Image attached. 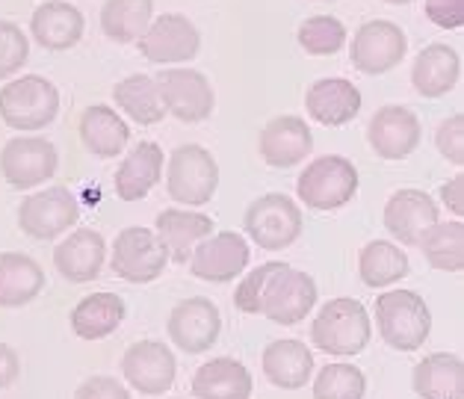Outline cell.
<instances>
[{"label": "cell", "mask_w": 464, "mask_h": 399, "mask_svg": "<svg viewBox=\"0 0 464 399\" xmlns=\"http://www.w3.org/2000/svg\"><path fill=\"white\" fill-rule=\"evenodd\" d=\"M372 337L370 314L358 299H332L320 307V314L311 323V344L325 355L353 358L364 352Z\"/></svg>", "instance_id": "6da1fadb"}, {"label": "cell", "mask_w": 464, "mask_h": 399, "mask_svg": "<svg viewBox=\"0 0 464 399\" xmlns=\"http://www.w3.org/2000/svg\"><path fill=\"white\" fill-rule=\"evenodd\" d=\"M376 323L382 340L396 352H417L432 332V311L420 293L388 290L376 299Z\"/></svg>", "instance_id": "7a4b0ae2"}, {"label": "cell", "mask_w": 464, "mask_h": 399, "mask_svg": "<svg viewBox=\"0 0 464 399\" xmlns=\"http://www.w3.org/2000/svg\"><path fill=\"white\" fill-rule=\"evenodd\" d=\"M60 116V92L48 77L24 74L0 89V119L21 133L44 131Z\"/></svg>", "instance_id": "3957f363"}, {"label": "cell", "mask_w": 464, "mask_h": 399, "mask_svg": "<svg viewBox=\"0 0 464 399\" xmlns=\"http://www.w3.org/2000/svg\"><path fill=\"white\" fill-rule=\"evenodd\" d=\"M296 196L311 210H341L358 196V169L349 157L325 154L302 169Z\"/></svg>", "instance_id": "277c9868"}, {"label": "cell", "mask_w": 464, "mask_h": 399, "mask_svg": "<svg viewBox=\"0 0 464 399\" xmlns=\"http://www.w3.org/2000/svg\"><path fill=\"white\" fill-rule=\"evenodd\" d=\"M316 299H320V290H316V281L308 272L276 260L264 290H260L257 314H264L276 326H296L302 319H308Z\"/></svg>", "instance_id": "5b68a950"}, {"label": "cell", "mask_w": 464, "mask_h": 399, "mask_svg": "<svg viewBox=\"0 0 464 399\" xmlns=\"http://www.w3.org/2000/svg\"><path fill=\"white\" fill-rule=\"evenodd\" d=\"M169 199L187 208H201L219 190V163L205 145H178L166 166Z\"/></svg>", "instance_id": "8992f818"}, {"label": "cell", "mask_w": 464, "mask_h": 399, "mask_svg": "<svg viewBox=\"0 0 464 399\" xmlns=\"http://www.w3.org/2000/svg\"><path fill=\"white\" fill-rule=\"evenodd\" d=\"M243 228L264 252H285L302 234V210L285 192H266L246 208Z\"/></svg>", "instance_id": "52a82bcc"}, {"label": "cell", "mask_w": 464, "mask_h": 399, "mask_svg": "<svg viewBox=\"0 0 464 399\" xmlns=\"http://www.w3.org/2000/svg\"><path fill=\"white\" fill-rule=\"evenodd\" d=\"M166 264H169V252L151 228L130 225V228H124V231H119L116 243H112L110 269L116 272L121 281L151 284L166 272Z\"/></svg>", "instance_id": "ba28073f"}, {"label": "cell", "mask_w": 464, "mask_h": 399, "mask_svg": "<svg viewBox=\"0 0 464 399\" xmlns=\"http://www.w3.org/2000/svg\"><path fill=\"white\" fill-rule=\"evenodd\" d=\"M81 219V201L69 187H48L18 204V228L33 239H56Z\"/></svg>", "instance_id": "9c48e42d"}, {"label": "cell", "mask_w": 464, "mask_h": 399, "mask_svg": "<svg viewBox=\"0 0 464 399\" xmlns=\"http://www.w3.org/2000/svg\"><path fill=\"white\" fill-rule=\"evenodd\" d=\"M154 80L169 116L184 124H198L213 116L217 92H213L210 80L196 68H163Z\"/></svg>", "instance_id": "30bf717a"}, {"label": "cell", "mask_w": 464, "mask_h": 399, "mask_svg": "<svg viewBox=\"0 0 464 399\" xmlns=\"http://www.w3.org/2000/svg\"><path fill=\"white\" fill-rule=\"evenodd\" d=\"M60 169L56 145L44 136H15L0 148V175L13 190H33Z\"/></svg>", "instance_id": "8fae6325"}, {"label": "cell", "mask_w": 464, "mask_h": 399, "mask_svg": "<svg viewBox=\"0 0 464 399\" xmlns=\"http://www.w3.org/2000/svg\"><path fill=\"white\" fill-rule=\"evenodd\" d=\"M140 54L154 65H180L192 63L201 51V33L187 15L166 13L151 18V24L137 39Z\"/></svg>", "instance_id": "7c38bea8"}, {"label": "cell", "mask_w": 464, "mask_h": 399, "mask_svg": "<svg viewBox=\"0 0 464 399\" xmlns=\"http://www.w3.org/2000/svg\"><path fill=\"white\" fill-rule=\"evenodd\" d=\"M405 51H409V39H405L402 27L393 24V21L376 18L364 21L355 30V39L349 44V60L361 74L376 77L400 65L405 60Z\"/></svg>", "instance_id": "4fadbf2b"}, {"label": "cell", "mask_w": 464, "mask_h": 399, "mask_svg": "<svg viewBox=\"0 0 464 399\" xmlns=\"http://www.w3.org/2000/svg\"><path fill=\"white\" fill-rule=\"evenodd\" d=\"M166 332L180 352H187V355H201V352H208L219 340L222 314L208 296H189V299L178 302L172 307Z\"/></svg>", "instance_id": "5bb4252c"}, {"label": "cell", "mask_w": 464, "mask_h": 399, "mask_svg": "<svg viewBox=\"0 0 464 399\" xmlns=\"http://www.w3.org/2000/svg\"><path fill=\"white\" fill-rule=\"evenodd\" d=\"M121 375L142 396H160L175 384L178 375L175 352L166 344H160V340H137V344L124 349Z\"/></svg>", "instance_id": "9a60e30c"}, {"label": "cell", "mask_w": 464, "mask_h": 399, "mask_svg": "<svg viewBox=\"0 0 464 399\" xmlns=\"http://www.w3.org/2000/svg\"><path fill=\"white\" fill-rule=\"evenodd\" d=\"M248 258H252V252H248V243L243 234L219 231L201 239V243L192 248L187 264L198 281L228 284L237 276H243V269L248 267Z\"/></svg>", "instance_id": "2e32d148"}, {"label": "cell", "mask_w": 464, "mask_h": 399, "mask_svg": "<svg viewBox=\"0 0 464 399\" xmlns=\"http://www.w3.org/2000/svg\"><path fill=\"white\" fill-rule=\"evenodd\" d=\"M423 136V124L417 119V112L402 104L379 107L376 116L367 124V142L372 154L382 160H405L417 151Z\"/></svg>", "instance_id": "e0dca14e"}, {"label": "cell", "mask_w": 464, "mask_h": 399, "mask_svg": "<svg viewBox=\"0 0 464 399\" xmlns=\"http://www.w3.org/2000/svg\"><path fill=\"white\" fill-rule=\"evenodd\" d=\"M384 228L402 246H417L420 237L440 219L435 199L423 190H396L384 204Z\"/></svg>", "instance_id": "ac0fdd59"}, {"label": "cell", "mask_w": 464, "mask_h": 399, "mask_svg": "<svg viewBox=\"0 0 464 399\" xmlns=\"http://www.w3.org/2000/svg\"><path fill=\"white\" fill-rule=\"evenodd\" d=\"M257 151L266 166L293 169L314 151V133L302 116H276L260 131Z\"/></svg>", "instance_id": "d6986e66"}, {"label": "cell", "mask_w": 464, "mask_h": 399, "mask_svg": "<svg viewBox=\"0 0 464 399\" xmlns=\"http://www.w3.org/2000/svg\"><path fill=\"white\" fill-rule=\"evenodd\" d=\"M104 260H107V239L95 228H77V231H72L53 248L56 272L72 284L95 281L101 276V269H104Z\"/></svg>", "instance_id": "ffe728a7"}, {"label": "cell", "mask_w": 464, "mask_h": 399, "mask_svg": "<svg viewBox=\"0 0 464 399\" xmlns=\"http://www.w3.org/2000/svg\"><path fill=\"white\" fill-rule=\"evenodd\" d=\"M361 92L346 77H323L304 92V110L323 128H343L361 112Z\"/></svg>", "instance_id": "44dd1931"}, {"label": "cell", "mask_w": 464, "mask_h": 399, "mask_svg": "<svg viewBox=\"0 0 464 399\" xmlns=\"http://www.w3.org/2000/svg\"><path fill=\"white\" fill-rule=\"evenodd\" d=\"M86 18L77 6L65 4V0H48L33 9L30 15V33L36 44L44 51H69L83 39Z\"/></svg>", "instance_id": "7402d4cb"}, {"label": "cell", "mask_w": 464, "mask_h": 399, "mask_svg": "<svg viewBox=\"0 0 464 399\" xmlns=\"http://www.w3.org/2000/svg\"><path fill=\"white\" fill-rule=\"evenodd\" d=\"M461 77V56L444 42H432L414 56L411 86L423 98H444L456 89Z\"/></svg>", "instance_id": "603a6c76"}, {"label": "cell", "mask_w": 464, "mask_h": 399, "mask_svg": "<svg viewBox=\"0 0 464 399\" xmlns=\"http://www.w3.org/2000/svg\"><path fill=\"white\" fill-rule=\"evenodd\" d=\"M163 148L142 140L130 148V154L121 160L119 172H116V196L121 201H142L149 192L160 184L163 178Z\"/></svg>", "instance_id": "cb8c5ba5"}, {"label": "cell", "mask_w": 464, "mask_h": 399, "mask_svg": "<svg viewBox=\"0 0 464 399\" xmlns=\"http://www.w3.org/2000/svg\"><path fill=\"white\" fill-rule=\"evenodd\" d=\"M260 370H264L266 382L281 387V391H299L308 384L314 373V352L293 337L273 340L260 355Z\"/></svg>", "instance_id": "d4e9b609"}, {"label": "cell", "mask_w": 464, "mask_h": 399, "mask_svg": "<svg viewBox=\"0 0 464 399\" xmlns=\"http://www.w3.org/2000/svg\"><path fill=\"white\" fill-rule=\"evenodd\" d=\"M154 231L160 237V243L166 246L169 260L175 264H187L192 248H196L201 239L213 234V219L208 213L198 210H163L157 213Z\"/></svg>", "instance_id": "484cf974"}, {"label": "cell", "mask_w": 464, "mask_h": 399, "mask_svg": "<svg viewBox=\"0 0 464 399\" xmlns=\"http://www.w3.org/2000/svg\"><path fill=\"white\" fill-rule=\"evenodd\" d=\"M252 373L237 358L205 361L192 375L189 391L196 399H252Z\"/></svg>", "instance_id": "4316f807"}, {"label": "cell", "mask_w": 464, "mask_h": 399, "mask_svg": "<svg viewBox=\"0 0 464 399\" xmlns=\"http://www.w3.org/2000/svg\"><path fill=\"white\" fill-rule=\"evenodd\" d=\"M77 133H81L83 148L92 157L101 160H112L124 151V145L130 140V128L128 122L112 107L107 104H92L83 110L81 124H77Z\"/></svg>", "instance_id": "83f0119b"}, {"label": "cell", "mask_w": 464, "mask_h": 399, "mask_svg": "<svg viewBox=\"0 0 464 399\" xmlns=\"http://www.w3.org/2000/svg\"><path fill=\"white\" fill-rule=\"evenodd\" d=\"M411 384L420 399H464V364L452 352H432L417 361Z\"/></svg>", "instance_id": "f1b7e54d"}, {"label": "cell", "mask_w": 464, "mask_h": 399, "mask_svg": "<svg viewBox=\"0 0 464 399\" xmlns=\"http://www.w3.org/2000/svg\"><path fill=\"white\" fill-rule=\"evenodd\" d=\"M124 299L110 290L89 293L72 307V332L81 340H104L124 323Z\"/></svg>", "instance_id": "f546056e"}, {"label": "cell", "mask_w": 464, "mask_h": 399, "mask_svg": "<svg viewBox=\"0 0 464 399\" xmlns=\"http://www.w3.org/2000/svg\"><path fill=\"white\" fill-rule=\"evenodd\" d=\"M44 287L42 267L24 252H0V307H24Z\"/></svg>", "instance_id": "4dcf8cb0"}, {"label": "cell", "mask_w": 464, "mask_h": 399, "mask_svg": "<svg viewBox=\"0 0 464 399\" xmlns=\"http://www.w3.org/2000/svg\"><path fill=\"white\" fill-rule=\"evenodd\" d=\"M112 101H116L124 116H130L142 128H151V124L166 119L160 89H157V80L151 74H130L119 80L112 86Z\"/></svg>", "instance_id": "1f68e13d"}, {"label": "cell", "mask_w": 464, "mask_h": 399, "mask_svg": "<svg viewBox=\"0 0 464 399\" xmlns=\"http://www.w3.org/2000/svg\"><path fill=\"white\" fill-rule=\"evenodd\" d=\"M409 269H411L409 255L396 243H391V239H372L358 255V276L372 290L391 287V284L402 281L409 276Z\"/></svg>", "instance_id": "d6a6232c"}, {"label": "cell", "mask_w": 464, "mask_h": 399, "mask_svg": "<svg viewBox=\"0 0 464 399\" xmlns=\"http://www.w3.org/2000/svg\"><path fill=\"white\" fill-rule=\"evenodd\" d=\"M154 18V0H104L101 6V30L110 42H137Z\"/></svg>", "instance_id": "836d02e7"}, {"label": "cell", "mask_w": 464, "mask_h": 399, "mask_svg": "<svg viewBox=\"0 0 464 399\" xmlns=\"http://www.w3.org/2000/svg\"><path fill=\"white\" fill-rule=\"evenodd\" d=\"M420 252L426 264L440 272H461L464 269V222H435L429 231L420 237Z\"/></svg>", "instance_id": "e575fe53"}, {"label": "cell", "mask_w": 464, "mask_h": 399, "mask_svg": "<svg viewBox=\"0 0 464 399\" xmlns=\"http://www.w3.org/2000/svg\"><path fill=\"white\" fill-rule=\"evenodd\" d=\"M367 379L353 364H325L314 379V399H364Z\"/></svg>", "instance_id": "d590c367"}, {"label": "cell", "mask_w": 464, "mask_h": 399, "mask_svg": "<svg viewBox=\"0 0 464 399\" xmlns=\"http://www.w3.org/2000/svg\"><path fill=\"white\" fill-rule=\"evenodd\" d=\"M296 39L304 54L334 56L346 44V27H343V21L334 15H311L308 21H302Z\"/></svg>", "instance_id": "8d00e7d4"}, {"label": "cell", "mask_w": 464, "mask_h": 399, "mask_svg": "<svg viewBox=\"0 0 464 399\" xmlns=\"http://www.w3.org/2000/svg\"><path fill=\"white\" fill-rule=\"evenodd\" d=\"M27 56H30V42L24 36V30L15 21L0 18V80L18 74L27 65Z\"/></svg>", "instance_id": "74e56055"}, {"label": "cell", "mask_w": 464, "mask_h": 399, "mask_svg": "<svg viewBox=\"0 0 464 399\" xmlns=\"http://www.w3.org/2000/svg\"><path fill=\"white\" fill-rule=\"evenodd\" d=\"M435 145L444 160H450L452 166H464V116L456 112L438 124V133H435Z\"/></svg>", "instance_id": "f35d334b"}, {"label": "cell", "mask_w": 464, "mask_h": 399, "mask_svg": "<svg viewBox=\"0 0 464 399\" xmlns=\"http://www.w3.org/2000/svg\"><path fill=\"white\" fill-rule=\"evenodd\" d=\"M276 260H269V264H260L255 267L248 276L237 284V293H234V307L243 314H257V299H260V290H264L266 284V276L273 272Z\"/></svg>", "instance_id": "ab89813d"}, {"label": "cell", "mask_w": 464, "mask_h": 399, "mask_svg": "<svg viewBox=\"0 0 464 399\" xmlns=\"http://www.w3.org/2000/svg\"><path fill=\"white\" fill-rule=\"evenodd\" d=\"M423 13L440 30L464 27V0H426Z\"/></svg>", "instance_id": "60d3db41"}, {"label": "cell", "mask_w": 464, "mask_h": 399, "mask_svg": "<svg viewBox=\"0 0 464 399\" xmlns=\"http://www.w3.org/2000/svg\"><path fill=\"white\" fill-rule=\"evenodd\" d=\"M74 399H130L128 387L112 375H92L77 387Z\"/></svg>", "instance_id": "b9f144b4"}, {"label": "cell", "mask_w": 464, "mask_h": 399, "mask_svg": "<svg viewBox=\"0 0 464 399\" xmlns=\"http://www.w3.org/2000/svg\"><path fill=\"white\" fill-rule=\"evenodd\" d=\"M21 375V361H18V352L9 346V344H0V391L13 387Z\"/></svg>", "instance_id": "7bdbcfd3"}, {"label": "cell", "mask_w": 464, "mask_h": 399, "mask_svg": "<svg viewBox=\"0 0 464 399\" xmlns=\"http://www.w3.org/2000/svg\"><path fill=\"white\" fill-rule=\"evenodd\" d=\"M440 201L456 213V219H461L464 216V175H456L440 187Z\"/></svg>", "instance_id": "ee69618b"}, {"label": "cell", "mask_w": 464, "mask_h": 399, "mask_svg": "<svg viewBox=\"0 0 464 399\" xmlns=\"http://www.w3.org/2000/svg\"><path fill=\"white\" fill-rule=\"evenodd\" d=\"M382 4H391V6H405V4H411V0H382Z\"/></svg>", "instance_id": "f6af8a7d"}]
</instances>
